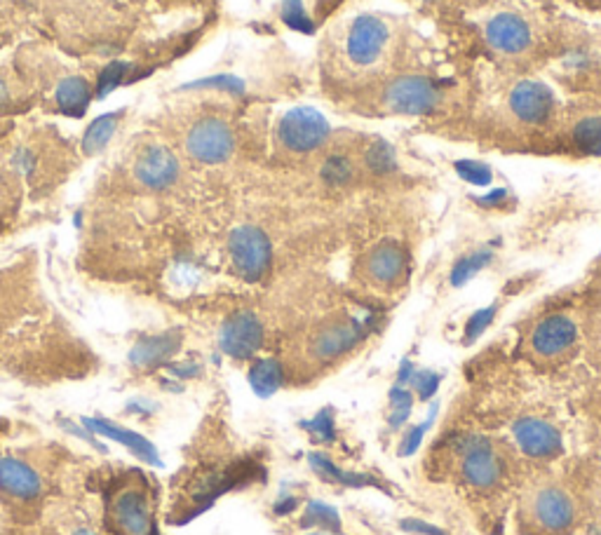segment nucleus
<instances>
[{
  "label": "nucleus",
  "instance_id": "9d476101",
  "mask_svg": "<svg viewBox=\"0 0 601 535\" xmlns=\"http://www.w3.org/2000/svg\"><path fill=\"white\" fill-rule=\"evenodd\" d=\"M510 108L529 125H542L554 111L552 89L536 80H524L510 92Z\"/></svg>",
  "mask_w": 601,
  "mask_h": 535
},
{
  "label": "nucleus",
  "instance_id": "72a5a7b5",
  "mask_svg": "<svg viewBox=\"0 0 601 535\" xmlns=\"http://www.w3.org/2000/svg\"><path fill=\"white\" fill-rule=\"evenodd\" d=\"M494 315H496V308H484L479 310V313H475V315L470 317V322H468V327H465V333H468V339H477L479 333L484 331V329L494 322Z\"/></svg>",
  "mask_w": 601,
  "mask_h": 535
},
{
  "label": "nucleus",
  "instance_id": "58836bf2",
  "mask_svg": "<svg viewBox=\"0 0 601 535\" xmlns=\"http://www.w3.org/2000/svg\"><path fill=\"white\" fill-rule=\"evenodd\" d=\"M294 507H296V500L287 498L285 503H280V505L275 507V512H278V514H287V512H292Z\"/></svg>",
  "mask_w": 601,
  "mask_h": 535
},
{
  "label": "nucleus",
  "instance_id": "2eb2a0df",
  "mask_svg": "<svg viewBox=\"0 0 601 535\" xmlns=\"http://www.w3.org/2000/svg\"><path fill=\"white\" fill-rule=\"evenodd\" d=\"M362 339V327L355 320H333L322 327L313 340V355L317 359H336Z\"/></svg>",
  "mask_w": 601,
  "mask_h": 535
},
{
  "label": "nucleus",
  "instance_id": "ddd939ff",
  "mask_svg": "<svg viewBox=\"0 0 601 535\" xmlns=\"http://www.w3.org/2000/svg\"><path fill=\"white\" fill-rule=\"evenodd\" d=\"M487 42L498 52H524L531 45V29L517 14H496L487 24Z\"/></svg>",
  "mask_w": 601,
  "mask_h": 535
},
{
  "label": "nucleus",
  "instance_id": "f257e3e1",
  "mask_svg": "<svg viewBox=\"0 0 601 535\" xmlns=\"http://www.w3.org/2000/svg\"><path fill=\"white\" fill-rule=\"evenodd\" d=\"M228 251H231L232 266L242 275L247 282L261 280L269 273L270 266V240L266 232L254 226H240L231 232L228 240Z\"/></svg>",
  "mask_w": 601,
  "mask_h": 535
},
{
  "label": "nucleus",
  "instance_id": "1a4fd4ad",
  "mask_svg": "<svg viewBox=\"0 0 601 535\" xmlns=\"http://www.w3.org/2000/svg\"><path fill=\"white\" fill-rule=\"evenodd\" d=\"M512 432H514L519 449L526 456H531V458L548 460L560 456L561 434L550 422L541 421V418H519Z\"/></svg>",
  "mask_w": 601,
  "mask_h": 535
},
{
  "label": "nucleus",
  "instance_id": "ea45409f",
  "mask_svg": "<svg viewBox=\"0 0 601 535\" xmlns=\"http://www.w3.org/2000/svg\"><path fill=\"white\" fill-rule=\"evenodd\" d=\"M73 535H96V533L92 529H76L73 530Z\"/></svg>",
  "mask_w": 601,
  "mask_h": 535
},
{
  "label": "nucleus",
  "instance_id": "4468645a",
  "mask_svg": "<svg viewBox=\"0 0 601 535\" xmlns=\"http://www.w3.org/2000/svg\"><path fill=\"white\" fill-rule=\"evenodd\" d=\"M533 514L548 530H564L573 521V500L560 486H542L533 495Z\"/></svg>",
  "mask_w": 601,
  "mask_h": 535
},
{
  "label": "nucleus",
  "instance_id": "4c0bfd02",
  "mask_svg": "<svg viewBox=\"0 0 601 535\" xmlns=\"http://www.w3.org/2000/svg\"><path fill=\"white\" fill-rule=\"evenodd\" d=\"M402 529L409 530V533H425V535H444V530L430 526V523H423L418 519H409V521H402Z\"/></svg>",
  "mask_w": 601,
  "mask_h": 535
},
{
  "label": "nucleus",
  "instance_id": "7c9ffc66",
  "mask_svg": "<svg viewBox=\"0 0 601 535\" xmlns=\"http://www.w3.org/2000/svg\"><path fill=\"white\" fill-rule=\"evenodd\" d=\"M282 17L292 29L298 31H310L313 24H310V17L305 14L304 3L301 0H285V5H282Z\"/></svg>",
  "mask_w": 601,
  "mask_h": 535
},
{
  "label": "nucleus",
  "instance_id": "c756f323",
  "mask_svg": "<svg viewBox=\"0 0 601 535\" xmlns=\"http://www.w3.org/2000/svg\"><path fill=\"white\" fill-rule=\"evenodd\" d=\"M456 172H459L465 181H470V184L475 186H487L491 184V178H494L491 169H488L484 162H475V160L456 162Z\"/></svg>",
  "mask_w": 601,
  "mask_h": 535
},
{
  "label": "nucleus",
  "instance_id": "0eeeda50",
  "mask_svg": "<svg viewBox=\"0 0 601 535\" xmlns=\"http://www.w3.org/2000/svg\"><path fill=\"white\" fill-rule=\"evenodd\" d=\"M460 470H463L465 482L477 488L494 486L500 479L503 465L496 456L494 446L482 437H468L460 444Z\"/></svg>",
  "mask_w": 601,
  "mask_h": 535
},
{
  "label": "nucleus",
  "instance_id": "6e6552de",
  "mask_svg": "<svg viewBox=\"0 0 601 535\" xmlns=\"http://www.w3.org/2000/svg\"><path fill=\"white\" fill-rule=\"evenodd\" d=\"M263 343V327L254 313H238L228 317L221 329V350L235 359H247Z\"/></svg>",
  "mask_w": 601,
  "mask_h": 535
},
{
  "label": "nucleus",
  "instance_id": "b1692460",
  "mask_svg": "<svg viewBox=\"0 0 601 535\" xmlns=\"http://www.w3.org/2000/svg\"><path fill=\"white\" fill-rule=\"evenodd\" d=\"M573 141L583 153L599 155L601 153V118L592 115V118L580 120L573 130Z\"/></svg>",
  "mask_w": 601,
  "mask_h": 535
},
{
  "label": "nucleus",
  "instance_id": "20e7f679",
  "mask_svg": "<svg viewBox=\"0 0 601 535\" xmlns=\"http://www.w3.org/2000/svg\"><path fill=\"white\" fill-rule=\"evenodd\" d=\"M108 514L120 535H153V514H150L149 495L143 488H120L111 500Z\"/></svg>",
  "mask_w": 601,
  "mask_h": 535
},
{
  "label": "nucleus",
  "instance_id": "393cba45",
  "mask_svg": "<svg viewBox=\"0 0 601 535\" xmlns=\"http://www.w3.org/2000/svg\"><path fill=\"white\" fill-rule=\"evenodd\" d=\"M491 261V251L488 249H482V251H475V254L465 256V258H460L459 263H456V268H453L451 273V285L453 286H460L465 285L468 280H472L479 270H482L487 263Z\"/></svg>",
  "mask_w": 601,
  "mask_h": 535
},
{
  "label": "nucleus",
  "instance_id": "5701e85b",
  "mask_svg": "<svg viewBox=\"0 0 601 535\" xmlns=\"http://www.w3.org/2000/svg\"><path fill=\"white\" fill-rule=\"evenodd\" d=\"M310 463H313L317 475L324 476L327 482L351 484V486H367V484H374V479L367 475H351V472L339 470V467H336L327 456H322V453H313V456H310Z\"/></svg>",
  "mask_w": 601,
  "mask_h": 535
},
{
  "label": "nucleus",
  "instance_id": "c85d7f7f",
  "mask_svg": "<svg viewBox=\"0 0 601 535\" xmlns=\"http://www.w3.org/2000/svg\"><path fill=\"white\" fill-rule=\"evenodd\" d=\"M411 394L406 393L405 387H395L393 394H390V425L393 428H399V425H405L406 418L411 413Z\"/></svg>",
  "mask_w": 601,
  "mask_h": 535
},
{
  "label": "nucleus",
  "instance_id": "c9c22d12",
  "mask_svg": "<svg viewBox=\"0 0 601 535\" xmlns=\"http://www.w3.org/2000/svg\"><path fill=\"white\" fill-rule=\"evenodd\" d=\"M310 430L315 434H320V440H333V425H332V416H329V411H322L317 413L313 421H310Z\"/></svg>",
  "mask_w": 601,
  "mask_h": 535
},
{
  "label": "nucleus",
  "instance_id": "f704fd0d",
  "mask_svg": "<svg viewBox=\"0 0 601 535\" xmlns=\"http://www.w3.org/2000/svg\"><path fill=\"white\" fill-rule=\"evenodd\" d=\"M193 87H219V89H226V92H232V95H240L244 85L240 83L238 77L219 76V77H212V80H200V83H196Z\"/></svg>",
  "mask_w": 601,
  "mask_h": 535
},
{
  "label": "nucleus",
  "instance_id": "9b49d317",
  "mask_svg": "<svg viewBox=\"0 0 601 535\" xmlns=\"http://www.w3.org/2000/svg\"><path fill=\"white\" fill-rule=\"evenodd\" d=\"M134 174H137V178L143 186L162 191L167 186H172L177 177H179V162H177L172 150L162 149V146H153V149H146L139 155Z\"/></svg>",
  "mask_w": 601,
  "mask_h": 535
},
{
  "label": "nucleus",
  "instance_id": "473e14b6",
  "mask_svg": "<svg viewBox=\"0 0 601 535\" xmlns=\"http://www.w3.org/2000/svg\"><path fill=\"white\" fill-rule=\"evenodd\" d=\"M130 68L127 64H120V61H115V64H111L106 68V71L102 73V77H99V95H108L111 89L115 87V85L125 77V71Z\"/></svg>",
  "mask_w": 601,
  "mask_h": 535
},
{
  "label": "nucleus",
  "instance_id": "a19ab883",
  "mask_svg": "<svg viewBox=\"0 0 601 535\" xmlns=\"http://www.w3.org/2000/svg\"><path fill=\"white\" fill-rule=\"evenodd\" d=\"M5 104V87H3V83H0V106Z\"/></svg>",
  "mask_w": 601,
  "mask_h": 535
},
{
  "label": "nucleus",
  "instance_id": "bb28decb",
  "mask_svg": "<svg viewBox=\"0 0 601 535\" xmlns=\"http://www.w3.org/2000/svg\"><path fill=\"white\" fill-rule=\"evenodd\" d=\"M352 162L348 160L346 155H329L324 165H322V178L327 181L329 186H346L352 178Z\"/></svg>",
  "mask_w": 601,
  "mask_h": 535
},
{
  "label": "nucleus",
  "instance_id": "2f4dec72",
  "mask_svg": "<svg viewBox=\"0 0 601 535\" xmlns=\"http://www.w3.org/2000/svg\"><path fill=\"white\" fill-rule=\"evenodd\" d=\"M411 385L416 387V393L421 399H430L437 393V385H440V376L435 371H418V374L411 376Z\"/></svg>",
  "mask_w": 601,
  "mask_h": 535
},
{
  "label": "nucleus",
  "instance_id": "7ed1b4c3",
  "mask_svg": "<svg viewBox=\"0 0 601 535\" xmlns=\"http://www.w3.org/2000/svg\"><path fill=\"white\" fill-rule=\"evenodd\" d=\"M387 111L405 115H423L435 111L440 89L425 76H399L383 92Z\"/></svg>",
  "mask_w": 601,
  "mask_h": 535
},
{
  "label": "nucleus",
  "instance_id": "39448f33",
  "mask_svg": "<svg viewBox=\"0 0 601 535\" xmlns=\"http://www.w3.org/2000/svg\"><path fill=\"white\" fill-rule=\"evenodd\" d=\"M186 149L197 162L219 165V162L231 158L232 149H235V139H232L231 127L223 120L205 118L188 131Z\"/></svg>",
  "mask_w": 601,
  "mask_h": 535
},
{
  "label": "nucleus",
  "instance_id": "a211bd4d",
  "mask_svg": "<svg viewBox=\"0 0 601 535\" xmlns=\"http://www.w3.org/2000/svg\"><path fill=\"white\" fill-rule=\"evenodd\" d=\"M83 425L90 430V432L104 434V437H108V440H114V441H118V444L127 446V449H130L137 458L149 460V463H158V451H155V446L150 444L146 437H141L139 432L118 428V425L104 421V418H85Z\"/></svg>",
  "mask_w": 601,
  "mask_h": 535
},
{
  "label": "nucleus",
  "instance_id": "e433bc0d",
  "mask_svg": "<svg viewBox=\"0 0 601 535\" xmlns=\"http://www.w3.org/2000/svg\"><path fill=\"white\" fill-rule=\"evenodd\" d=\"M425 430H428V422H423V425H418V428L411 430V432L405 437V444H402L399 453H405V456H409V453L416 451L418 444H421V440H423V432H425Z\"/></svg>",
  "mask_w": 601,
  "mask_h": 535
},
{
  "label": "nucleus",
  "instance_id": "cd10ccee",
  "mask_svg": "<svg viewBox=\"0 0 601 535\" xmlns=\"http://www.w3.org/2000/svg\"><path fill=\"white\" fill-rule=\"evenodd\" d=\"M367 165L371 172H390L395 167V153L386 141H376L369 150H367Z\"/></svg>",
  "mask_w": 601,
  "mask_h": 535
},
{
  "label": "nucleus",
  "instance_id": "79ce46f5",
  "mask_svg": "<svg viewBox=\"0 0 601 535\" xmlns=\"http://www.w3.org/2000/svg\"><path fill=\"white\" fill-rule=\"evenodd\" d=\"M310 535H327V533H310Z\"/></svg>",
  "mask_w": 601,
  "mask_h": 535
},
{
  "label": "nucleus",
  "instance_id": "6ab92c4d",
  "mask_svg": "<svg viewBox=\"0 0 601 535\" xmlns=\"http://www.w3.org/2000/svg\"><path fill=\"white\" fill-rule=\"evenodd\" d=\"M181 336L179 333H160V336H149L141 339L130 352V362L134 367H155L165 362L167 357H172L179 350Z\"/></svg>",
  "mask_w": 601,
  "mask_h": 535
},
{
  "label": "nucleus",
  "instance_id": "dca6fc26",
  "mask_svg": "<svg viewBox=\"0 0 601 535\" xmlns=\"http://www.w3.org/2000/svg\"><path fill=\"white\" fill-rule=\"evenodd\" d=\"M406 270V254L397 242H381L367 256V275L376 285H395Z\"/></svg>",
  "mask_w": 601,
  "mask_h": 535
},
{
  "label": "nucleus",
  "instance_id": "412c9836",
  "mask_svg": "<svg viewBox=\"0 0 601 535\" xmlns=\"http://www.w3.org/2000/svg\"><path fill=\"white\" fill-rule=\"evenodd\" d=\"M250 383L256 394L269 397L282 383V369L275 359H259L250 371Z\"/></svg>",
  "mask_w": 601,
  "mask_h": 535
},
{
  "label": "nucleus",
  "instance_id": "4be33fe9",
  "mask_svg": "<svg viewBox=\"0 0 601 535\" xmlns=\"http://www.w3.org/2000/svg\"><path fill=\"white\" fill-rule=\"evenodd\" d=\"M118 118L120 113H108V115H99V118L87 127L83 137V149L85 153H99V150L111 141V137L115 134V127H118Z\"/></svg>",
  "mask_w": 601,
  "mask_h": 535
},
{
  "label": "nucleus",
  "instance_id": "f03ea898",
  "mask_svg": "<svg viewBox=\"0 0 601 535\" xmlns=\"http://www.w3.org/2000/svg\"><path fill=\"white\" fill-rule=\"evenodd\" d=\"M329 120L315 108H294L280 120L278 137L292 153H313L327 141Z\"/></svg>",
  "mask_w": 601,
  "mask_h": 535
},
{
  "label": "nucleus",
  "instance_id": "aec40b11",
  "mask_svg": "<svg viewBox=\"0 0 601 535\" xmlns=\"http://www.w3.org/2000/svg\"><path fill=\"white\" fill-rule=\"evenodd\" d=\"M90 85L85 83L83 77H66L57 87V104L68 115H83L90 104Z\"/></svg>",
  "mask_w": 601,
  "mask_h": 535
},
{
  "label": "nucleus",
  "instance_id": "f3484780",
  "mask_svg": "<svg viewBox=\"0 0 601 535\" xmlns=\"http://www.w3.org/2000/svg\"><path fill=\"white\" fill-rule=\"evenodd\" d=\"M0 488L19 500H36L42 491L38 472L17 458H0Z\"/></svg>",
  "mask_w": 601,
  "mask_h": 535
},
{
  "label": "nucleus",
  "instance_id": "423d86ee",
  "mask_svg": "<svg viewBox=\"0 0 601 535\" xmlns=\"http://www.w3.org/2000/svg\"><path fill=\"white\" fill-rule=\"evenodd\" d=\"M387 38H390V31L383 19L374 14H360L348 31V57L358 66L376 64L386 50Z\"/></svg>",
  "mask_w": 601,
  "mask_h": 535
},
{
  "label": "nucleus",
  "instance_id": "a878e982",
  "mask_svg": "<svg viewBox=\"0 0 601 535\" xmlns=\"http://www.w3.org/2000/svg\"><path fill=\"white\" fill-rule=\"evenodd\" d=\"M301 523H304V526H322V529H329L333 530V533H339L341 529L339 512L333 510V507L324 505V503H317V500L310 503Z\"/></svg>",
  "mask_w": 601,
  "mask_h": 535
},
{
  "label": "nucleus",
  "instance_id": "f8f14e48",
  "mask_svg": "<svg viewBox=\"0 0 601 535\" xmlns=\"http://www.w3.org/2000/svg\"><path fill=\"white\" fill-rule=\"evenodd\" d=\"M578 327L571 317L566 315H552L545 317L536 327L533 336H531V345L533 350L542 357L561 355L576 343Z\"/></svg>",
  "mask_w": 601,
  "mask_h": 535
}]
</instances>
